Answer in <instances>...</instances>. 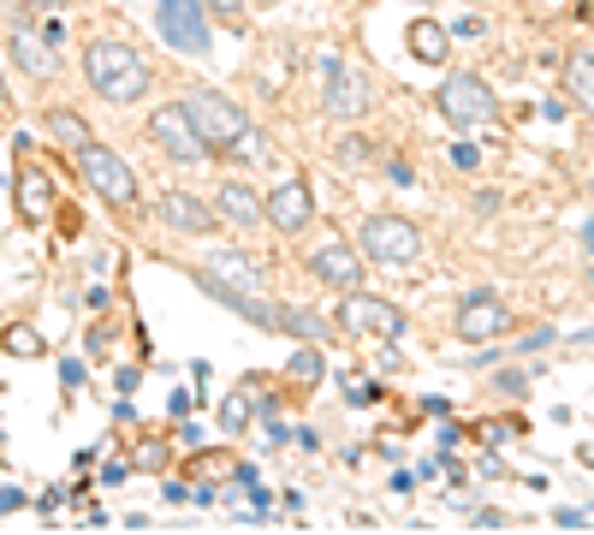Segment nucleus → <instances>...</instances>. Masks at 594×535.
<instances>
[{
  "mask_svg": "<svg viewBox=\"0 0 594 535\" xmlns=\"http://www.w3.org/2000/svg\"><path fill=\"white\" fill-rule=\"evenodd\" d=\"M161 221L172 226V233H214V202H202V197H191V191H161Z\"/></svg>",
  "mask_w": 594,
  "mask_h": 535,
  "instance_id": "obj_15",
  "label": "nucleus"
},
{
  "mask_svg": "<svg viewBox=\"0 0 594 535\" xmlns=\"http://www.w3.org/2000/svg\"><path fill=\"white\" fill-rule=\"evenodd\" d=\"M155 31L167 36V48H179V54H191V60H202L209 54V7L202 0H161L155 7Z\"/></svg>",
  "mask_w": 594,
  "mask_h": 535,
  "instance_id": "obj_9",
  "label": "nucleus"
},
{
  "mask_svg": "<svg viewBox=\"0 0 594 535\" xmlns=\"http://www.w3.org/2000/svg\"><path fill=\"white\" fill-rule=\"evenodd\" d=\"M440 113L458 125V132H482V125H494V113H500V101H494V90H487L475 71H452V78L440 83Z\"/></svg>",
  "mask_w": 594,
  "mask_h": 535,
  "instance_id": "obj_6",
  "label": "nucleus"
},
{
  "mask_svg": "<svg viewBox=\"0 0 594 535\" xmlns=\"http://www.w3.org/2000/svg\"><path fill=\"white\" fill-rule=\"evenodd\" d=\"M547 345H553V327H535L529 339H517V352H547Z\"/></svg>",
  "mask_w": 594,
  "mask_h": 535,
  "instance_id": "obj_28",
  "label": "nucleus"
},
{
  "mask_svg": "<svg viewBox=\"0 0 594 535\" xmlns=\"http://www.w3.org/2000/svg\"><path fill=\"white\" fill-rule=\"evenodd\" d=\"M202 7H209L221 24H232V31H244V7H250V0H202Z\"/></svg>",
  "mask_w": 594,
  "mask_h": 535,
  "instance_id": "obj_23",
  "label": "nucleus"
},
{
  "mask_svg": "<svg viewBox=\"0 0 594 535\" xmlns=\"http://www.w3.org/2000/svg\"><path fill=\"white\" fill-rule=\"evenodd\" d=\"M310 274L322 286H333V292H351V286H363V250L345 238H327L310 250Z\"/></svg>",
  "mask_w": 594,
  "mask_h": 535,
  "instance_id": "obj_10",
  "label": "nucleus"
},
{
  "mask_svg": "<svg viewBox=\"0 0 594 535\" xmlns=\"http://www.w3.org/2000/svg\"><path fill=\"white\" fill-rule=\"evenodd\" d=\"M244 423H250V399L232 393V399L221 404V428H226V435H244Z\"/></svg>",
  "mask_w": 594,
  "mask_h": 535,
  "instance_id": "obj_22",
  "label": "nucleus"
},
{
  "mask_svg": "<svg viewBox=\"0 0 594 535\" xmlns=\"http://www.w3.org/2000/svg\"><path fill=\"white\" fill-rule=\"evenodd\" d=\"M7 48H12V66H19L24 78H54V71H60V54H54L48 31H36L31 19H19L7 31Z\"/></svg>",
  "mask_w": 594,
  "mask_h": 535,
  "instance_id": "obj_12",
  "label": "nucleus"
},
{
  "mask_svg": "<svg viewBox=\"0 0 594 535\" xmlns=\"http://www.w3.org/2000/svg\"><path fill=\"white\" fill-rule=\"evenodd\" d=\"M589 250H594V221H589Z\"/></svg>",
  "mask_w": 594,
  "mask_h": 535,
  "instance_id": "obj_32",
  "label": "nucleus"
},
{
  "mask_svg": "<svg viewBox=\"0 0 594 535\" xmlns=\"http://www.w3.org/2000/svg\"><path fill=\"white\" fill-rule=\"evenodd\" d=\"M369 149H374V143H363V137H351V143H339V161L363 167V161H369Z\"/></svg>",
  "mask_w": 594,
  "mask_h": 535,
  "instance_id": "obj_26",
  "label": "nucleus"
},
{
  "mask_svg": "<svg viewBox=\"0 0 594 535\" xmlns=\"http://www.w3.org/2000/svg\"><path fill=\"white\" fill-rule=\"evenodd\" d=\"M357 250H363V263L411 268L416 256H423V226L404 221V214H369L363 233H357Z\"/></svg>",
  "mask_w": 594,
  "mask_h": 535,
  "instance_id": "obj_2",
  "label": "nucleus"
},
{
  "mask_svg": "<svg viewBox=\"0 0 594 535\" xmlns=\"http://www.w3.org/2000/svg\"><path fill=\"white\" fill-rule=\"evenodd\" d=\"M524 387H529V375H517V369H505V375H500V393H512V399H517Z\"/></svg>",
  "mask_w": 594,
  "mask_h": 535,
  "instance_id": "obj_29",
  "label": "nucleus"
},
{
  "mask_svg": "<svg viewBox=\"0 0 594 535\" xmlns=\"http://www.w3.org/2000/svg\"><path fill=\"white\" fill-rule=\"evenodd\" d=\"M7 352H19V357H42V339L31 334V327H12V334H7Z\"/></svg>",
  "mask_w": 594,
  "mask_h": 535,
  "instance_id": "obj_24",
  "label": "nucleus"
},
{
  "mask_svg": "<svg viewBox=\"0 0 594 535\" xmlns=\"http://www.w3.org/2000/svg\"><path fill=\"white\" fill-rule=\"evenodd\" d=\"M589 339H594V327H589Z\"/></svg>",
  "mask_w": 594,
  "mask_h": 535,
  "instance_id": "obj_33",
  "label": "nucleus"
},
{
  "mask_svg": "<svg viewBox=\"0 0 594 535\" xmlns=\"http://www.w3.org/2000/svg\"><path fill=\"white\" fill-rule=\"evenodd\" d=\"M262 214H268L273 233H303V226L315 221V197H310V185H303V179H280V185H273V191L262 197Z\"/></svg>",
  "mask_w": 594,
  "mask_h": 535,
  "instance_id": "obj_11",
  "label": "nucleus"
},
{
  "mask_svg": "<svg viewBox=\"0 0 594 535\" xmlns=\"http://www.w3.org/2000/svg\"><path fill=\"white\" fill-rule=\"evenodd\" d=\"M333 322H339L351 339H404V310H399V303H386V298H374V292H363V286L339 292Z\"/></svg>",
  "mask_w": 594,
  "mask_h": 535,
  "instance_id": "obj_4",
  "label": "nucleus"
},
{
  "mask_svg": "<svg viewBox=\"0 0 594 535\" xmlns=\"http://www.w3.org/2000/svg\"><path fill=\"white\" fill-rule=\"evenodd\" d=\"M564 90H571V101L583 113H594V54H571L564 60Z\"/></svg>",
  "mask_w": 594,
  "mask_h": 535,
  "instance_id": "obj_17",
  "label": "nucleus"
},
{
  "mask_svg": "<svg viewBox=\"0 0 594 535\" xmlns=\"http://www.w3.org/2000/svg\"><path fill=\"white\" fill-rule=\"evenodd\" d=\"M78 172H83V185L108 202V209H132L137 202V172L120 161V149H108V143H83L78 149Z\"/></svg>",
  "mask_w": 594,
  "mask_h": 535,
  "instance_id": "obj_5",
  "label": "nucleus"
},
{
  "mask_svg": "<svg viewBox=\"0 0 594 535\" xmlns=\"http://www.w3.org/2000/svg\"><path fill=\"white\" fill-rule=\"evenodd\" d=\"M19 214H24L31 226H42V221L54 214V185L42 179L36 167H24V172H19Z\"/></svg>",
  "mask_w": 594,
  "mask_h": 535,
  "instance_id": "obj_16",
  "label": "nucleus"
},
{
  "mask_svg": "<svg viewBox=\"0 0 594 535\" xmlns=\"http://www.w3.org/2000/svg\"><path fill=\"white\" fill-rule=\"evenodd\" d=\"M24 12H36V19H54V12H66L71 0H19Z\"/></svg>",
  "mask_w": 594,
  "mask_h": 535,
  "instance_id": "obj_27",
  "label": "nucleus"
},
{
  "mask_svg": "<svg viewBox=\"0 0 594 535\" xmlns=\"http://www.w3.org/2000/svg\"><path fill=\"white\" fill-rule=\"evenodd\" d=\"M48 137H54V143H66V149L78 155V149H83V143H90L96 132L78 120V113H66V108H60V113H48Z\"/></svg>",
  "mask_w": 594,
  "mask_h": 535,
  "instance_id": "obj_20",
  "label": "nucleus"
},
{
  "mask_svg": "<svg viewBox=\"0 0 594 535\" xmlns=\"http://www.w3.org/2000/svg\"><path fill=\"white\" fill-rule=\"evenodd\" d=\"M452 161L458 167H475V161H482V149H475V143H452Z\"/></svg>",
  "mask_w": 594,
  "mask_h": 535,
  "instance_id": "obj_30",
  "label": "nucleus"
},
{
  "mask_svg": "<svg viewBox=\"0 0 594 535\" xmlns=\"http://www.w3.org/2000/svg\"><path fill=\"white\" fill-rule=\"evenodd\" d=\"M374 108V78L357 60H327V83H322V113L327 120H363Z\"/></svg>",
  "mask_w": 594,
  "mask_h": 535,
  "instance_id": "obj_7",
  "label": "nucleus"
},
{
  "mask_svg": "<svg viewBox=\"0 0 594 535\" xmlns=\"http://www.w3.org/2000/svg\"><path fill=\"white\" fill-rule=\"evenodd\" d=\"M214 221H221V226H262L268 221V214H262V191L244 185V179H226L221 191H214Z\"/></svg>",
  "mask_w": 594,
  "mask_h": 535,
  "instance_id": "obj_14",
  "label": "nucleus"
},
{
  "mask_svg": "<svg viewBox=\"0 0 594 535\" xmlns=\"http://www.w3.org/2000/svg\"><path fill=\"white\" fill-rule=\"evenodd\" d=\"M505 327H512V310L494 298V292H470L458 303V339H500Z\"/></svg>",
  "mask_w": 594,
  "mask_h": 535,
  "instance_id": "obj_13",
  "label": "nucleus"
},
{
  "mask_svg": "<svg viewBox=\"0 0 594 535\" xmlns=\"http://www.w3.org/2000/svg\"><path fill=\"white\" fill-rule=\"evenodd\" d=\"M280 334H298V339H310V345H327L333 339V322L327 315H310V310H280Z\"/></svg>",
  "mask_w": 594,
  "mask_h": 535,
  "instance_id": "obj_18",
  "label": "nucleus"
},
{
  "mask_svg": "<svg viewBox=\"0 0 594 535\" xmlns=\"http://www.w3.org/2000/svg\"><path fill=\"white\" fill-rule=\"evenodd\" d=\"M285 375L303 381V387H315V381H322V352H315V345H310V352H298L292 364H285Z\"/></svg>",
  "mask_w": 594,
  "mask_h": 535,
  "instance_id": "obj_21",
  "label": "nucleus"
},
{
  "mask_svg": "<svg viewBox=\"0 0 594 535\" xmlns=\"http://www.w3.org/2000/svg\"><path fill=\"white\" fill-rule=\"evenodd\" d=\"M404 36H411V54H416V60H423V66H440V60H446V31H440V24L416 19L411 31H404Z\"/></svg>",
  "mask_w": 594,
  "mask_h": 535,
  "instance_id": "obj_19",
  "label": "nucleus"
},
{
  "mask_svg": "<svg viewBox=\"0 0 594 535\" xmlns=\"http://www.w3.org/2000/svg\"><path fill=\"white\" fill-rule=\"evenodd\" d=\"M232 149H238L244 161H268V137H256V132H244L238 143H232Z\"/></svg>",
  "mask_w": 594,
  "mask_h": 535,
  "instance_id": "obj_25",
  "label": "nucleus"
},
{
  "mask_svg": "<svg viewBox=\"0 0 594 535\" xmlns=\"http://www.w3.org/2000/svg\"><path fill=\"white\" fill-rule=\"evenodd\" d=\"M7 101H12V96H7V78H0V108H7Z\"/></svg>",
  "mask_w": 594,
  "mask_h": 535,
  "instance_id": "obj_31",
  "label": "nucleus"
},
{
  "mask_svg": "<svg viewBox=\"0 0 594 535\" xmlns=\"http://www.w3.org/2000/svg\"><path fill=\"white\" fill-rule=\"evenodd\" d=\"M83 78H90V90L101 101L132 108V101L149 96L155 71H149V60H143L132 42H90V48H83Z\"/></svg>",
  "mask_w": 594,
  "mask_h": 535,
  "instance_id": "obj_1",
  "label": "nucleus"
},
{
  "mask_svg": "<svg viewBox=\"0 0 594 535\" xmlns=\"http://www.w3.org/2000/svg\"><path fill=\"white\" fill-rule=\"evenodd\" d=\"M179 101H184V113H191V125L202 132V143H209V149H232V143H238L244 132H250V113H244L232 96L209 90V83L184 90Z\"/></svg>",
  "mask_w": 594,
  "mask_h": 535,
  "instance_id": "obj_3",
  "label": "nucleus"
},
{
  "mask_svg": "<svg viewBox=\"0 0 594 535\" xmlns=\"http://www.w3.org/2000/svg\"><path fill=\"white\" fill-rule=\"evenodd\" d=\"M149 143L167 155V161H209V143L191 125V113H184V101H161V108L149 113Z\"/></svg>",
  "mask_w": 594,
  "mask_h": 535,
  "instance_id": "obj_8",
  "label": "nucleus"
}]
</instances>
